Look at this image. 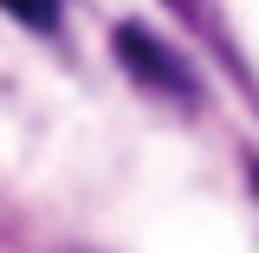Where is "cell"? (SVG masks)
Wrapping results in <instances>:
<instances>
[{
  "label": "cell",
  "instance_id": "1",
  "mask_svg": "<svg viewBox=\"0 0 259 253\" xmlns=\"http://www.w3.org/2000/svg\"><path fill=\"white\" fill-rule=\"evenodd\" d=\"M110 52H117V65H123V71H130L149 97L201 104V78H194V65L182 59L162 32H149L143 20H117V26H110Z\"/></svg>",
  "mask_w": 259,
  "mask_h": 253
},
{
  "label": "cell",
  "instance_id": "2",
  "mask_svg": "<svg viewBox=\"0 0 259 253\" xmlns=\"http://www.w3.org/2000/svg\"><path fill=\"white\" fill-rule=\"evenodd\" d=\"M168 7H175V13L188 20V32H201V39L214 46V59H221L227 71L240 78V85H253V71L240 65V52H233V39H227V20H221V13H214V0H168Z\"/></svg>",
  "mask_w": 259,
  "mask_h": 253
},
{
  "label": "cell",
  "instance_id": "4",
  "mask_svg": "<svg viewBox=\"0 0 259 253\" xmlns=\"http://www.w3.org/2000/svg\"><path fill=\"white\" fill-rule=\"evenodd\" d=\"M246 182H253V195H259V156H246Z\"/></svg>",
  "mask_w": 259,
  "mask_h": 253
},
{
  "label": "cell",
  "instance_id": "3",
  "mask_svg": "<svg viewBox=\"0 0 259 253\" xmlns=\"http://www.w3.org/2000/svg\"><path fill=\"white\" fill-rule=\"evenodd\" d=\"M0 13L20 20L26 32H46V39H59V32H65V7H59V0H0Z\"/></svg>",
  "mask_w": 259,
  "mask_h": 253
}]
</instances>
